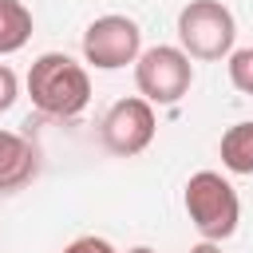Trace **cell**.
Returning <instances> with one entry per match:
<instances>
[{"instance_id": "obj_1", "label": "cell", "mask_w": 253, "mask_h": 253, "mask_svg": "<svg viewBox=\"0 0 253 253\" xmlns=\"http://www.w3.org/2000/svg\"><path fill=\"white\" fill-rule=\"evenodd\" d=\"M28 99L47 119H79L91 103V75L63 51H43L28 71Z\"/></svg>"}, {"instance_id": "obj_2", "label": "cell", "mask_w": 253, "mask_h": 253, "mask_svg": "<svg viewBox=\"0 0 253 253\" xmlns=\"http://www.w3.org/2000/svg\"><path fill=\"white\" fill-rule=\"evenodd\" d=\"M186 213H190V225L202 233V241H229L237 233V221H241V202H237V190L229 186V178H221L217 170H198L190 174L186 182Z\"/></svg>"}, {"instance_id": "obj_3", "label": "cell", "mask_w": 253, "mask_h": 253, "mask_svg": "<svg viewBox=\"0 0 253 253\" xmlns=\"http://www.w3.org/2000/svg\"><path fill=\"white\" fill-rule=\"evenodd\" d=\"M237 40V20L221 0H190L178 12V47L190 59H225Z\"/></svg>"}, {"instance_id": "obj_4", "label": "cell", "mask_w": 253, "mask_h": 253, "mask_svg": "<svg viewBox=\"0 0 253 253\" xmlns=\"http://www.w3.org/2000/svg\"><path fill=\"white\" fill-rule=\"evenodd\" d=\"M190 83H194V63L182 47L158 43L134 59V87H138V99H146L150 107L178 103L190 91Z\"/></svg>"}, {"instance_id": "obj_5", "label": "cell", "mask_w": 253, "mask_h": 253, "mask_svg": "<svg viewBox=\"0 0 253 253\" xmlns=\"http://www.w3.org/2000/svg\"><path fill=\"white\" fill-rule=\"evenodd\" d=\"M142 55V28L130 16L107 12L87 24L83 32V59L99 71H119Z\"/></svg>"}, {"instance_id": "obj_6", "label": "cell", "mask_w": 253, "mask_h": 253, "mask_svg": "<svg viewBox=\"0 0 253 253\" xmlns=\"http://www.w3.org/2000/svg\"><path fill=\"white\" fill-rule=\"evenodd\" d=\"M154 130H158L154 107H150L146 99H138V95L119 99V103L103 115V126H99L103 146H107L111 154H119V158H134V154H142V150L154 142Z\"/></svg>"}, {"instance_id": "obj_7", "label": "cell", "mask_w": 253, "mask_h": 253, "mask_svg": "<svg viewBox=\"0 0 253 253\" xmlns=\"http://www.w3.org/2000/svg\"><path fill=\"white\" fill-rule=\"evenodd\" d=\"M32 178H36V146L24 134L0 126V190L4 194L24 190Z\"/></svg>"}, {"instance_id": "obj_8", "label": "cell", "mask_w": 253, "mask_h": 253, "mask_svg": "<svg viewBox=\"0 0 253 253\" xmlns=\"http://www.w3.org/2000/svg\"><path fill=\"white\" fill-rule=\"evenodd\" d=\"M217 154L229 174H253V123H233L221 134Z\"/></svg>"}, {"instance_id": "obj_9", "label": "cell", "mask_w": 253, "mask_h": 253, "mask_svg": "<svg viewBox=\"0 0 253 253\" xmlns=\"http://www.w3.org/2000/svg\"><path fill=\"white\" fill-rule=\"evenodd\" d=\"M32 40V12L20 0H0V55L20 51Z\"/></svg>"}, {"instance_id": "obj_10", "label": "cell", "mask_w": 253, "mask_h": 253, "mask_svg": "<svg viewBox=\"0 0 253 253\" xmlns=\"http://www.w3.org/2000/svg\"><path fill=\"white\" fill-rule=\"evenodd\" d=\"M229 63V83L241 91V95H253V47H237V51H229L225 55Z\"/></svg>"}, {"instance_id": "obj_11", "label": "cell", "mask_w": 253, "mask_h": 253, "mask_svg": "<svg viewBox=\"0 0 253 253\" xmlns=\"http://www.w3.org/2000/svg\"><path fill=\"white\" fill-rule=\"evenodd\" d=\"M16 99H20V79H16V71H12L8 63H0V115H4Z\"/></svg>"}, {"instance_id": "obj_12", "label": "cell", "mask_w": 253, "mask_h": 253, "mask_svg": "<svg viewBox=\"0 0 253 253\" xmlns=\"http://www.w3.org/2000/svg\"><path fill=\"white\" fill-rule=\"evenodd\" d=\"M63 253H119L107 237H95V233H87V237H75L71 245H63Z\"/></svg>"}, {"instance_id": "obj_13", "label": "cell", "mask_w": 253, "mask_h": 253, "mask_svg": "<svg viewBox=\"0 0 253 253\" xmlns=\"http://www.w3.org/2000/svg\"><path fill=\"white\" fill-rule=\"evenodd\" d=\"M190 253H221V245H213V241H198Z\"/></svg>"}, {"instance_id": "obj_14", "label": "cell", "mask_w": 253, "mask_h": 253, "mask_svg": "<svg viewBox=\"0 0 253 253\" xmlns=\"http://www.w3.org/2000/svg\"><path fill=\"white\" fill-rule=\"evenodd\" d=\"M126 253H154L150 245H134V249H126Z\"/></svg>"}]
</instances>
